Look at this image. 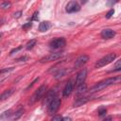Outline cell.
I'll list each match as a JSON object with an SVG mask.
<instances>
[{"label":"cell","instance_id":"5bb4252c","mask_svg":"<svg viewBox=\"0 0 121 121\" xmlns=\"http://www.w3.org/2000/svg\"><path fill=\"white\" fill-rule=\"evenodd\" d=\"M14 93V89H9V90H6L1 95H0V101H3L7 98H9L12 94Z\"/></svg>","mask_w":121,"mask_h":121},{"label":"cell","instance_id":"d6986e66","mask_svg":"<svg viewBox=\"0 0 121 121\" xmlns=\"http://www.w3.org/2000/svg\"><path fill=\"white\" fill-rule=\"evenodd\" d=\"M65 73H66V71L64 70V69H60V71H58L56 74H55V78L56 79H59V78H62L64 75H65Z\"/></svg>","mask_w":121,"mask_h":121},{"label":"cell","instance_id":"d4e9b609","mask_svg":"<svg viewBox=\"0 0 121 121\" xmlns=\"http://www.w3.org/2000/svg\"><path fill=\"white\" fill-rule=\"evenodd\" d=\"M61 119H62V117H61L60 115H55V116L52 118L51 121H61Z\"/></svg>","mask_w":121,"mask_h":121},{"label":"cell","instance_id":"52a82bcc","mask_svg":"<svg viewBox=\"0 0 121 121\" xmlns=\"http://www.w3.org/2000/svg\"><path fill=\"white\" fill-rule=\"evenodd\" d=\"M80 9V6L78 5V3L77 1H70L68 2V4L66 5V8H65V10L69 13H72V12H77Z\"/></svg>","mask_w":121,"mask_h":121},{"label":"cell","instance_id":"603a6c76","mask_svg":"<svg viewBox=\"0 0 121 121\" xmlns=\"http://www.w3.org/2000/svg\"><path fill=\"white\" fill-rule=\"evenodd\" d=\"M113 13H114V10H113V9H111V10H110V11H109L107 14H106V18H107V19L111 18V17L113 15Z\"/></svg>","mask_w":121,"mask_h":121},{"label":"cell","instance_id":"1f68e13d","mask_svg":"<svg viewBox=\"0 0 121 121\" xmlns=\"http://www.w3.org/2000/svg\"><path fill=\"white\" fill-rule=\"evenodd\" d=\"M104 121H112V117H111V116H109V117L105 118V119H104Z\"/></svg>","mask_w":121,"mask_h":121},{"label":"cell","instance_id":"8992f818","mask_svg":"<svg viewBox=\"0 0 121 121\" xmlns=\"http://www.w3.org/2000/svg\"><path fill=\"white\" fill-rule=\"evenodd\" d=\"M65 44H66V42H65L64 38H57V39H54L53 41L50 42V47H52L54 49L61 48Z\"/></svg>","mask_w":121,"mask_h":121},{"label":"cell","instance_id":"f546056e","mask_svg":"<svg viewBox=\"0 0 121 121\" xmlns=\"http://www.w3.org/2000/svg\"><path fill=\"white\" fill-rule=\"evenodd\" d=\"M38 14H39V12H38V11H36V12L34 13V16H33V18H32V19H33V20H37V19H38V18H37Z\"/></svg>","mask_w":121,"mask_h":121},{"label":"cell","instance_id":"ac0fdd59","mask_svg":"<svg viewBox=\"0 0 121 121\" xmlns=\"http://www.w3.org/2000/svg\"><path fill=\"white\" fill-rule=\"evenodd\" d=\"M87 91V85L85 83H82L80 85L78 86V89H77V95H82L83 93H85Z\"/></svg>","mask_w":121,"mask_h":121},{"label":"cell","instance_id":"e0dca14e","mask_svg":"<svg viewBox=\"0 0 121 121\" xmlns=\"http://www.w3.org/2000/svg\"><path fill=\"white\" fill-rule=\"evenodd\" d=\"M24 112H25V110L23 109V108H21V109H19L18 111H16L15 112V113L13 114V116L11 117V119L13 120V121H15V120H17V119H19L23 114H24Z\"/></svg>","mask_w":121,"mask_h":121},{"label":"cell","instance_id":"7402d4cb","mask_svg":"<svg viewBox=\"0 0 121 121\" xmlns=\"http://www.w3.org/2000/svg\"><path fill=\"white\" fill-rule=\"evenodd\" d=\"M120 70H121L120 60H117V62H116V64H115V66H114V68H113V70H112V71H120Z\"/></svg>","mask_w":121,"mask_h":121},{"label":"cell","instance_id":"30bf717a","mask_svg":"<svg viewBox=\"0 0 121 121\" xmlns=\"http://www.w3.org/2000/svg\"><path fill=\"white\" fill-rule=\"evenodd\" d=\"M115 31L114 30H112V29H111V28H105V29H103L102 31H101V37L103 38V39H112V38H113L114 36H115Z\"/></svg>","mask_w":121,"mask_h":121},{"label":"cell","instance_id":"484cf974","mask_svg":"<svg viewBox=\"0 0 121 121\" xmlns=\"http://www.w3.org/2000/svg\"><path fill=\"white\" fill-rule=\"evenodd\" d=\"M28 60V57L24 56V57H21V58L17 59L16 60H17V61H26V60Z\"/></svg>","mask_w":121,"mask_h":121},{"label":"cell","instance_id":"6da1fadb","mask_svg":"<svg viewBox=\"0 0 121 121\" xmlns=\"http://www.w3.org/2000/svg\"><path fill=\"white\" fill-rule=\"evenodd\" d=\"M120 81V77H113V78H109L107 79H104L102 81H99L97 82L95 85H94L90 92L91 93H95V92H98V91H101L103 89H105L106 87L108 86H111L112 84H115V83H118Z\"/></svg>","mask_w":121,"mask_h":121},{"label":"cell","instance_id":"9a60e30c","mask_svg":"<svg viewBox=\"0 0 121 121\" xmlns=\"http://www.w3.org/2000/svg\"><path fill=\"white\" fill-rule=\"evenodd\" d=\"M50 27V24L49 22H42L39 26V30L41 32H44V31H47Z\"/></svg>","mask_w":121,"mask_h":121},{"label":"cell","instance_id":"7c38bea8","mask_svg":"<svg viewBox=\"0 0 121 121\" xmlns=\"http://www.w3.org/2000/svg\"><path fill=\"white\" fill-rule=\"evenodd\" d=\"M73 86L74 85H73L72 80H70V81H68L66 83V85H65V87L63 88V91H62V95H63L64 97H67V96L70 95V94L73 91Z\"/></svg>","mask_w":121,"mask_h":121},{"label":"cell","instance_id":"7a4b0ae2","mask_svg":"<svg viewBox=\"0 0 121 121\" xmlns=\"http://www.w3.org/2000/svg\"><path fill=\"white\" fill-rule=\"evenodd\" d=\"M116 58V55L114 53H111V54H108L106 56H104L103 58H101L100 60H98L95 64V68H100V67H103L109 63H111L112 61L114 60V59Z\"/></svg>","mask_w":121,"mask_h":121},{"label":"cell","instance_id":"ffe728a7","mask_svg":"<svg viewBox=\"0 0 121 121\" xmlns=\"http://www.w3.org/2000/svg\"><path fill=\"white\" fill-rule=\"evenodd\" d=\"M36 44V40H34V39H32V40H30L27 43H26V48L27 49V50H30V49H32L33 47H34V45Z\"/></svg>","mask_w":121,"mask_h":121},{"label":"cell","instance_id":"44dd1931","mask_svg":"<svg viewBox=\"0 0 121 121\" xmlns=\"http://www.w3.org/2000/svg\"><path fill=\"white\" fill-rule=\"evenodd\" d=\"M10 6H11V3H10V2H8V1L2 2V3L0 4V8L3 9H9V8H10Z\"/></svg>","mask_w":121,"mask_h":121},{"label":"cell","instance_id":"4dcf8cb0","mask_svg":"<svg viewBox=\"0 0 121 121\" xmlns=\"http://www.w3.org/2000/svg\"><path fill=\"white\" fill-rule=\"evenodd\" d=\"M61 121H71V118H69V117H63L61 119Z\"/></svg>","mask_w":121,"mask_h":121},{"label":"cell","instance_id":"83f0119b","mask_svg":"<svg viewBox=\"0 0 121 121\" xmlns=\"http://www.w3.org/2000/svg\"><path fill=\"white\" fill-rule=\"evenodd\" d=\"M31 26H32V24H31V23H27V24H26V25H24V26H23V28H24V29H26V28L31 27Z\"/></svg>","mask_w":121,"mask_h":121},{"label":"cell","instance_id":"cb8c5ba5","mask_svg":"<svg viewBox=\"0 0 121 121\" xmlns=\"http://www.w3.org/2000/svg\"><path fill=\"white\" fill-rule=\"evenodd\" d=\"M21 49H22V46H18V47H16V48H14V49H12V50L10 51L9 55H12V54H14V53L18 52V51H19V50H21Z\"/></svg>","mask_w":121,"mask_h":121},{"label":"cell","instance_id":"3957f363","mask_svg":"<svg viewBox=\"0 0 121 121\" xmlns=\"http://www.w3.org/2000/svg\"><path fill=\"white\" fill-rule=\"evenodd\" d=\"M61 53L60 52H53V53H50L44 57H43L41 60H40V62L43 63V62H49V61H54V60H59L60 57H61Z\"/></svg>","mask_w":121,"mask_h":121},{"label":"cell","instance_id":"5b68a950","mask_svg":"<svg viewBox=\"0 0 121 121\" xmlns=\"http://www.w3.org/2000/svg\"><path fill=\"white\" fill-rule=\"evenodd\" d=\"M45 91H46V86L43 84V85H42V86L35 92V94L32 95V97H31V101H30V102H31V103H34L35 101L41 99L42 96L45 94Z\"/></svg>","mask_w":121,"mask_h":121},{"label":"cell","instance_id":"277c9868","mask_svg":"<svg viewBox=\"0 0 121 121\" xmlns=\"http://www.w3.org/2000/svg\"><path fill=\"white\" fill-rule=\"evenodd\" d=\"M60 103H61L60 99L56 96V97L48 104V112H49L50 114L55 113V112L59 110V108H60Z\"/></svg>","mask_w":121,"mask_h":121},{"label":"cell","instance_id":"e575fe53","mask_svg":"<svg viewBox=\"0 0 121 121\" xmlns=\"http://www.w3.org/2000/svg\"><path fill=\"white\" fill-rule=\"evenodd\" d=\"M0 53H1V51H0Z\"/></svg>","mask_w":121,"mask_h":121},{"label":"cell","instance_id":"9c48e42d","mask_svg":"<svg viewBox=\"0 0 121 121\" xmlns=\"http://www.w3.org/2000/svg\"><path fill=\"white\" fill-rule=\"evenodd\" d=\"M14 70L13 67H8V68H4L2 70H0V83H2L5 79L8 78V77L9 76V74Z\"/></svg>","mask_w":121,"mask_h":121},{"label":"cell","instance_id":"836d02e7","mask_svg":"<svg viewBox=\"0 0 121 121\" xmlns=\"http://www.w3.org/2000/svg\"><path fill=\"white\" fill-rule=\"evenodd\" d=\"M1 37H2V34H1V33H0V39H1Z\"/></svg>","mask_w":121,"mask_h":121},{"label":"cell","instance_id":"ba28073f","mask_svg":"<svg viewBox=\"0 0 121 121\" xmlns=\"http://www.w3.org/2000/svg\"><path fill=\"white\" fill-rule=\"evenodd\" d=\"M86 76H87V69L86 68H83L81 69L78 75H77V78H76V85L78 86L82 83H84L85 81V78H86Z\"/></svg>","mask_w":121,"mask_h":121},{"label":"cell","instance_id":"d6a6232c","mask_svg":"<svg viewBox=\"0 0 121 121\" xmlns=\"http://www.w3.org/2000/svg\"><path fill=\"white\" fill-rule=\"evenodd\" d=\"M4 22H5V20H4V19H1V20H0V26L3 25V23H4Z\"/></svg>","mask_w":121,"mask_h":121},{"label":"cell","instance_id":"4fadbf2b","mask_svg":"<svg viewBox=\"0 0 121 121\" xmlns=\"http://www.w3.org/2000/svg\"><path fill=\"white\" fill-rule=\"evenodd\" d=\"M55 97H56V91H55V90H50V91L48 92L46 97H45V101H44V103L48 105V104H49Z\"/></svg>","mask_w":121,"mask_h":121},{"label":"cell","instance_id":"8fae6325","mask_svg":"<svg viewBox=\"0 0 121 121\" xmlns=\"http://www.w3.org/2000/svg\"><path fill=\"white\" fill-rule=\"evenodd\" d=\"M89 60V57L87 55H81L79 56L76 61H75V67L76 68H78V67H81L83 64H85L87 61Z\"/></svg>","mask_w":121,"mask_h":121},{"label":"cell","instance_id":"f1b7e54d","mask_svg":"<svg viewBox=\"0 0 121 121\" xmlns=\"http://www.w3.org/2000/svg\"><path fill=\"white\" fill-rule=\"evenodd\" d=\"M106 112H107V110H106V109H102V110H99V111H98L99 115H103V114H105Z\"/></svg>","mask_w":121,"mask_h":121},{"label":"cell","instance_id":"4316f807","mask_svg":"<svg viewBox=\"0 0 121 121\" xmlns=\"http://www.w3.org/2000/svg\"><path fill=\"white\" fill-rule=\"evenodd\" d=\"M21 15H22V11H21V10H19V11H17V12H15V13L13 14L14 18H19Z\"/></svg>","mask_w":121,"mask_h":121},{"label":"cell","instance_id":"2e32d148","mask_svg":"<svg viewBox=\"0 0 121 121\" xmlns=\"http://www.w3.org/2000/svg\"><path fill=\"white\" fill-rule=\"evenodd\" d=\"M88 100H89V97H79V98H78V99L75 101L74 106H75V107L81 106L82 104H85V103H86Z\"/></svg>","mask_w":121,"mask_h":121}]
</instances>
